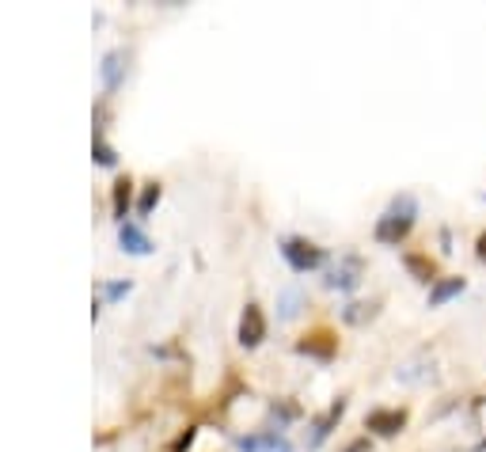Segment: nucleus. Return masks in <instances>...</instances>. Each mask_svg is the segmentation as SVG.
<instances>
[{"instance_id":"f257e3e1","label":"nucleus","mask_w":486,"mask_h":452,"mask_svg":"<svg viewBox=\"0 0 486 452\" xmlns=\"http://www.w3.org/2000/svg\"><path fill=\"white\" fill-rule=\"evenodd\" d=\"M414 217H418V202L410 194H399L395 202L388 206V213L376 221V240L395 247L399 240H407V232L414 228Z\"/></svg>"},{"instance_id":"f03ea898","label":"nucleus","mask_w":486,"mask_h":452,"mask_svg":"<svg viewBox=\"0 0 486 452\" xmlns=\"http://www.w3.org/2000/svg\"><path fill=\"white\" fill-rule=\"evenodd\" d=\"M281 255H285V263L297 270V274H308V270H316L323 263V247L300 240V236H285L281 240Z\"/></svg>"},{"instance_id":"7ed1b4c3","label":"nucleus","mask_w":486,"mask_h":452,"mask_svg":"<svg viewBox=\"0 0 486 452\" xmlns=\"http://www.w3.org/2000/svg\"><path fill=\"white\" fill-rule=\"evenodd\" d=\"M262 338H266L262 309H259V304H247L243 316H240V342H243V346H259Z\"/></svg>"},{"instance_id":"20e7f679","label":"nucleus","mask_w":486,"mask_h":452,"mask_svg":"<svg viewBox=\"0 0 486 452\" xmlns=\"http://www.w3.org/2000/svg\"><path fill=\"white\" fill-rule=\"evenodd\" d=\"M369 429H376L381 438H395L403 426H407V410H369V419H365Z\"/></svg>"},{"instance_id":"39448f33","label":"nucleus","mask_w":486,"mask_h":452,"mask_svg":"<svg viewBox=\"0 0 486 452\" xmlns=\"http://www.w3.org/2000/svg\"><path fill=\"white\" fill-rule=\"evenodd\" d=\"M357 274H362V259H357V255H346V259H342V263L331 270L327 285H331V289H353L357 281H362Z\"/></svg>"},{"instance_id":"423d86ee","label":"nucleus","mask_w":486,"mask_h":452,"mask_svg":"<svg viewBox=\"0 0 486 452\" xmlns=\"http://www.w3.org/2000/svg\"><path fill=\"white\" fill-rule=\"evenodd\" d=\"M463 289H467V281H463V278H441V281H434V289H429V309H441L445 300L460 297Z\"/></svg>"},{"instance_id":"0eeeda50","label":"nucleus","mask_w":486,"mask_h":452,"mask_svg":"<svg viewBox=\"0 0 486 452\" xmlns=\"http://www.w3.org/2000/svg\"><path fill=\"white\" fill-rule=\"evenodd\" d=\"M118 240H122L125 251H133V255H149V251H152L149 236H145V232H141L133 221H125V225L118 228Z\"/></svg>"},{"instance_id":"6e6552de","label":"nucleus","mask_w":486,"mask_h":452,"mask_svg":"<svg viewBox=\"0 0 486 452\" xmlns=\"http://www.w3.org/2000/svg\"><path fill=\"white\" fill-rule=\"evenodd\" d=\"M122 61H125V50H111V53L103 58V84H106V88H118L122 69H125Z\"/></svg>"},{"instance_id":"1a4fd4ad","label":"nucleus","mask_w":486,"mask_h":452,"mask_svg":"<svg viewBox=\"0 0 486 452\" xmlns=\"http://www.w3.org/2000/svg\"><path fill=\"white\" fill-rule=\"evenodd\" d=\"M342 410H346V403L338 400V403H335V407H331V410L323 414V419H319V422L312 426V448H316V445H323V438H327V433H331V426H335V422L342 419Z\"/></svg>"},{"instance_id":"9d476101","label":"nucleus","mask_w":486,"mask_h":452,"mask_svg":"<svg viewBox=\"0 0 486 452\" xmlns=\"http://www.w3.org/2000/svg\"><path fill=\"white\" fill-rule=\"evenodd\" d=\"M297 350H300V354H312V357H323V361H327V357L335 354V342H331L327 335H312V338L297 342Z\"/></svg>"},{"instance_id":"9b49d317","label":"nucleus","mask_w":486,"mask_h":452,"mask_svg":"<svg viewBox=\"0 0 486 452\" xmlns=\"http://www.w3.org/2000/svg\"><path fill=\"white\" fill-rule=\"evenodd\" d=\"M130 202H133V183L130 179H118L115 183V217L125 225V213H130Z\"/></svg>"},{"instance_id":"f8f14e48","label":"nucleus","mask_w":486,"mask_h":452,"mask_svg":"<svg viewBox=\"0 0 486 452\" xmlns=\"http://www.w3.org/2000/svg\"><path fill=\"white\" fill-rule=\"evenodd\" d=\"M403 263H407V270H410V274L418 278V281H434V263H426V259H418V255H407Z\"/></svg>"},{"instance_id":"ddd939ff","label":"nucleus","mask_w":486,"mask_h":452,"mask_svg":"<svg viewBox=\"0 0 486 452\" xmlns=\"http://www.w3.org/2000/svg\"><path fill=\"white\" fill-rule=\"evenodd\" d=\"M156 202H160V183H149L145 194H141V202H137V213H149Z\"/></svg>"},{"instance_id":"4468645a","label":"nucleus","mask_w":486,"mask_h":452,"mask_svg":"<svg viewBox=\"0 0 486 452\" xmlns=\"http://www.w3.org/2000/svg\"><path fill=\"white\" fill-rule=\"evenodd\" d=\"M96 160H99V164H106V168L115 164V149L103 141V134H96Z\"/></svg>"},{"instance_id":"2eb2a0df","label":"nucleus","mask_w":486,"mask_h":452,"mask_svg":"<svg viewBox=\"0 0 486 452\" xmlns=\"http://www.w3.org/2000/svg\"><path fill=\"white\" fill-rule=\"evenodd\" d=\"M130 293V281H111V285H103V297L106 300H118V297H125Z\"/></svg>"},{"instance_id":"dca6fc26","label":"nucleus","mask_w":486,"mask_h":452,"mask_svg":"<svg viewBox=\"0 0 486 452\" xmlns=\"http://www.w3.org/2000/svg\"><path fill=\"white\" fill-rule=\"evenodd\" d=\"M372 445H369V438H357L353 445H346V452H369Z\"/></svg>"},{"instance_id":"f3484780","label":"nucleus","mask_w":486,"mask_h":452,"mask_svg":"<svg viewBox=\"0 0 486 452\" xmlns=\"http://www.w3.org/2000/svg\"><path fill=\"white\" fill-rule=\"evenodd\" d=\"M479 259H486V232L479 236Z\"/></svg>"}]
</instances>
